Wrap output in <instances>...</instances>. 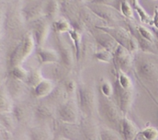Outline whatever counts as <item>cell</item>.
<instances>
[{"label":"cell","mask_w":158,"mask_h":140,"mask_svg":"<svg viewBox=\"0 0 158 140\" xmlns=\"http://www.w3.org/2000/svg\"><path fill=\"white\" fill-rule=\"evenodd\" d=\"M135 30L140 35V38H137V41L144 40L148 42H154V35L149 29L142 26V25H137L135 27Z\"/></svg>","instance_id":"obj_29"},{"label":"cell","mask_w":158,"mask_h":140,"mask_svg":"<svg viewBox=\"0 0 158 140\" xmlns=\"http://www.w3.org/2000/svg\"><path fill=\"white\" fill-rule=\"evenodd\" d=\"M44 2L32 1L24 3L21 8V12L25 22L32 23L44 16Z\"/></svg>","instance_id":"obj_9"},{"label":"cell","mask_w":158,"mask_h":140,"mask_svg":"<svg viewBox=\"0 0 158 140\" xmlns=\"http://www.w3.org/2000/svg\"><path fill=\"white\" fill-rule=\"evenodd\" d=\"M28 137L29 140H52L54 138L50 129L43 125L30 128Z\"/></svg>","instance_id":"obj_20"},{"label":"cell","mask_w":158,"mask_h":140,"mask_svg":"<svg viewBox=\"0 0 158 140\" xmlns=\"http://www.w3.org/2000/svg\"><path fill=\"white\" fill-rule=\"evenodd\" d=\"M120 12L122 15L127 19H134V9L131 4V2L123 1L120 3Z\"/></svg>","instance_id":"obj_34"},{"label":"cell","mask_w":158,"mask_h":140,"mask_svg":"<svg viewBox=\"0 0 158 140\" xmlns=\"http://www.w3.org/2000/svg\"><path fill=\"white\" fill-rule=\"evenodd\" d=\"M35 46L36 44L32 34L31 32L25 34L12 49L9 57V64L12 69L15 66H22V63L24 62L32 53Z\"/></svg>","instance_id":"obj_2"},{"label":"cell","mask_w":158,"mask_h":140,"mask_svg":"<svg viewBox=\"0 0 158 140\" xmlns=\"http://www.w3.org/2000/svg\"><path fill=\"white\" fill-rule=\"evenodd\" d=\"M52 27L55 32V34L58 35H62L66 32L68 33L73 29V26H71L70 23L64 18H60L53 22L52 23Z\"/></svg>","instance_id":"obj_26"},{"label":"cell","mask_w":158,"mask_h":140,"mask_svg":"<svg viewBox=\"0 0 158 140\" xmlns=\"http://www.w3.org/2000/svg\"><path fill=\"white\" fill-rule=\"evenodd\" d=\"M54 108L49 103H40L33 109L34 115L40 120L49 119L55 115L54 113H56V109Z\"/></svg>","instance_id":"obj_22"},{"label":"cell","mask_w":158,"mask_h":140,"mask_svg":"<svg viewBox=\"0 0 158 140\" xmlns=\"http://www.w3.org/2000/svg\"><path fill=\"white\" fill-rule=\"evenodd\" d=\"M16 9H10L6 14L5 18V26L6 32L9 33L14 34L19 32L22 29L23 23H26L24 18L22 14L21 9L20 11H16Z\"/></svg>","instance_id":"obj_13"},{"label":"cell","mask_w":158,"mask_h":140,"mask_svg":"<svg viewBox=\"0 0 158 140\" xmlns=\"http://www.w3.org/2000/svg\"><path fill=\"white\" fill-rule=\"evenodd\" d=\"M134 65L137 75L143 81L150 83L158 82V64L150 53L139 54L134 59Z\"/></svg>","instance_id":"obj_1"},{"label":"cell","mask_w":158,"mask_h":140,"mask_svg":"<svg viewBox=\"0 0 158 140\" xmlns=\"http://www.w3.org/2000/svg\"><path fill=\"white\" fill-rule=\"evenodd\" d=\"M114 87L111 83L106 80L103 81L100 86V91L102 92V95L106 98H110L114 93Z\"/></svg>","instance_id":"obj_36"},{"label":"cell","mask_w":158,"mask_h":140,"mask_svg":"<svg viewBox=\"0 0 158 140\" xmlns=\"http://www.w3.org/2000/svg\"><path fill=\"white\" fill-rule=\"evenodd\" d=\"M44 79L42 74L41 69H35L29 72V75L26 81V84L29 87L34 88Z\"/></svg>","instance_id":"obj_28"},{"label":"cell","mask_w":158,"mask_h":140,"mask_svg":"<svg viewBox=\"0 0 158 140\" xmlns=\"http://www.w3.org/2000/svg\"><path fill=\"white\" fill-rule=\"evenodd\" d=\"M69 68L60 63H53L43 66L41 72L43 78L55 83H61L67 78Z\"/></svg>","instance_id":"obj_8"},{"label":"cell","mask_w":158,"mask_h":140,"mask_svg":"<svg viewBox=\"0 0 158 140\" xmlns=\"http://www.w3.org/2000/svg\"><path fill=\"white\" fill-rule=\"evenodd\" d=\"M56 85L52 81L44 78L33 89L35 97L38 98H46L52 93Z\"/></svg>","instance_id":"obj_21"},{"label":"cell","mask_w":158,"mask_h":140,"mask_svg":"<svg viewBox=\"0 0 158 140\" xmlns=\"http://www.w3.org/2000/svg\"><path fill=\"white\" fill-rule=\"evenodd\" d=\"M29 71L25 69L22 66H18L12 68V71H11V75H12V78L26 82L28 75H29Z\"/></svg>","instance_id":"obj_32"},{"label":"cell","mask_w":158,"mask_h":140,"mask_svg":"<svg viewBox=\"0 0 158 140\" xmlns=\"http://www.w3.org/2000/svg\"><path fill=\"white\" fill-rule=\"evenodd\" d=\"M31 26L32 29L30 32L33 35L36 47H43V46L44 45L50 30L49 21L43 16L31 23Z\"/></svg>","instance_id":"obj_10"},{"label":"cell","mask_w":158,"mask_h":140,"mask_svg":"<svg viewBox=\"0 0 158 140\" xmlns=\"http://www.w3.org/2000/svg\"><path fill=\"white\" fill-rule=\"evenodd\" d=\"M115 91L117 94L118 106L124 115H127L131 107L134 100V88L125 89L120 87L117 83L115 85Z\"/></svg>","instance_id":"obj_15"},{"label":"cell","mask_w":158,"mask_h":140,"mask_svg":"<svg viewBox=\"0 0 158 140\" xmlns=\"http://www.w3.org/2000/svg\"><path fill=\"white\" fill-rule=\"evenodd\" d=\"M151 25L154 26L155 28L158 29V9H155L154 12V16L152 18V22H151Z\"/></svg>","instance_id":"obj_37"},{"label":"cell","mask_w":158,"mask_h":140,"mask_svg":"<svg viewBox=\"0 0 158 140\" xmlns=\"http://www.w3.org/2000/svg\"><path fill=\"white\" fill-rule=\"evenodd\" d=\"M86 6L106 23H116L124 19L122 17V14L109 5L100 3L99 2H90V3L86 4Z\"/></svg>","instance_id":"obj_7"},{"label":"cell","mask_w":158,"mask_h":140,"mask_svg":"<svg viewBox=\"0 0 158 140\" xmlns=\"http://www.w3.org/2000/svg\"><path fill=\"white\" fill-rule=\"evenodd\" d=\"M59 2H60L49 1L45 5L44 17L52 23L56 21L60 12V3Z\"/></svg>","instance_id":"obj_25"},{"label":"cell","mask_w":158,"mask_h":140,"mask_svg":"<svg viewBox=\"0 0 158 140\" xmlns=\"http://www.w3.org/2000/svg\"><path fill=\"white\" fill-rule=\"evenodd\" d=\"M156 103H157V106H158V103L157 102H156Z\"/></svg>","instance_id":"obj_39"},{"label":"cell","mask_w":158,"mask_h":140,"mask_svg":"<svg viewBox=\"0 0 158 140\" xmlns=\"http://www.w3.org/2000/svg\"><path fill=\"white\" fill-rule=\"evenodd\" d=\"M80 109L78 103L73 98L65 102L56 109V115L61 122L67 124H77L80 121Z\"/></svg>","instance_id":"obj_6"},{"label":"cell","mask_w":158,"mask_h":140,"mask_svg":"<svg viewBox=\"0 0 158 140\" xmlns=\"http://www.w3.org/2000/svg\"><path fill=\"white\" fill-rule=\"evenodd\" d=\"M94 58L98 61L102 62L105 63H110L114 60V54L112 52H109L106 49H101V50L97 51L94 53Z\"/></svg>","instance_id":"obj_33"},{"label":"cell","mask_w":158,"mask_h":140,"mask_svg":"<svg viewBox=\"0 0 158 140\" xmlns=\"http://www.w3.org/2000/svg\"><path fill=\"white\" fill-rule=\"evenodd\" d=\"M69 36L70 39L72 40L73 45V49L75 51V56L76 60L79 62L80 60V56H81V50L82 46H83V38H82L81 32L77 30V29L73 28L69 32Z\"/></svg>","instance_id":"obj_24"},{"label":"cell","mask_w":158,"mask_h":140,"mask_svg":"<svg viewBox=\"0 0 158 140\" xmlns=\"http://www.w3.org/2000/svg\"><path fill=\"white\" fill-rule=\"evenodd\" d=\"M113 37L119 46H123L131 53H134L139 48V43L135 35L128 29L121 26H103L97 27Z\"/></svg>","instance_id":"obj_3"},{"label":"cell","mask_w":158,"mask_h":140,"mask_svg":"<svg viewBox=\"0 0 158 140\" xmlns=\"http://www.w3.org/2000/svg\"><path fill=\"white\" fill-rule=\"evenodd\" d=\"M5 87L12 99H20L23 98L28 92V86L26 82L15 79L12 77L8 78Z\"/></svg>","instance_id":"obj_17"},{"label":"cell","mask_w":158,"mask_h":140,"mask_svg":"<svg viewBox=\"0 0 158 140\" xmlns=\"http://www.w3.org/2000/svg\"><path fill=\"white\" fill-rule=\"evenodd\" d=\"M77 103L82 116L92 117L96 108V94L94 88L86 83L77 86Z\"/></svg>","instance_id":"obj_4"},{"label":"cell","mask_w":158,"mask_h":140,"mask_svg":"<svg viewBox=\"0 0 158 140\" xmlns=\"http://www.w3.org/2000/svg\"><path fill=\"white\" fill-rule=\"evenodd\" d=\"M117 77L116 83H117L120 87L125 89H133L134 88L132 79L128 76L127 74L121 72V71H117Z\"/></svg>","instance_id":"obj_31"},{"label":"cell","mask_w":158,"mask_h":140,"mask_svg":"<svg viewBox=\"0 0 158 140\" xmlns=\"http://www.w3.org/2000/svg\"><path fill=\"white\" fill-rule=\"evenodd\" d=\"M134 59L132 53L123 48L119 46L114 53V62L117 71L127 73L134 65Z\"/></svg>","instance_id":"obj_11"},{"label":"cell","mask_w":158,"mask_h":140,"mask_svg":"<svg viewBox=\"0 0 158 140\" xmlns=\"http://www.w3.org/2000/svg\"><path fill=\"white\" fill-rule=\"evenodd\" d=\"M80 126L84 140H100V128L92 117L82 116Z\"/></svg>","instance_id":"obj_14"},{"label":"cell","mask_w":158,"mask_h":140,"mask_svg":"<svg viewBox=\"0 0 158 140\" xmlns=\"http://www.w3.org/2000/svg\"><path fill=\"white\" fill-rule=\"evenodd\" d=\"M131 4L134 10L137 12V15H138L139 18H140V22L144 24H151L152 22V18L149 15V14L145 11V9L142 7L141 5L140 4L138 1L134 0V1H131Z\"/></svg>","instance_id":"obj_27"},{"label":"cell","mask_w":158,"mask_h":140,"mask_svg":"<svg viewBox=\"0 0 158 140\" xmlns=\"http://www.w3.org/2000/svg\"><path fill=\"white\" fill-rule=\"evenodd\" d=\"M122 138L123 140H136L140 132L137 125L125 115L120 126Z\"/></svg>","instance_id":"obj_19"},{"label":"cell","mask_w":158,"mask_h":140,"mask_svg":"<svg viewBox=\"0 0 158 140\" xmlns=\"http://www.w3.org/2000/svg\"><path fill=\"white\" fill-rule=\"evenodd\" d=\"M100 140H123V138L112 129L103 126L100 128Z\"/></svg>","instance_id":"obj_30"},{"label":"cell","mask_w":158,"mask_h":140,"mask_svg":"<svg viewBox=\"0 0 158 140\" xmlns=\"http://www.w3.org/2000/svg\"><path fill=\"white\" fill-rule=\"evenodd\" d=\"M14 103L12 98L8 93L5 86H2L1 96H0V108L2 114L12 113L14 109Z\"/></svg>","instance_id":"obj_23"},{"label":"cell","mask_w":158,"mask_h":140,"mask_svg":"<svg viewBox=\"0 0 158 140\" xmlns=\"http://www.w3.org/2000/svg\"><path fill=\"white\" fill-rule=\"evenodd\" d=\"M36 55L39 62L42 66L48 64L60 63V57L57 52L44 47H37Z\"/></svg>","instance_id":"obj_18"},{"label":"cell","mask_w":158,"mask_h":140,"mask_svg":"<svg viewBox=\"0 0 158 140\" xmlns=\"http://www.w3.org/2000/svg\"><path fill=\"white\" fill-rule=\"evenodd\" d=\"M56 40L58 48L57 52L60 57V62L69 69L73 66L74 57L76 58L75 51L70 47L69 43L64 38H63V36H61V35L56 34Z\"/></svg>","instance_id":"obj_12"},{"label":"cell","mask_w":158,"mask_h":140,"mask_svg":"<svg viewBox=\"0 0 158 140\" xmlns=\"http://www.w3.org/2000/svg\"><path fill=\"white\" fill-rule=\"evenodd\" d=\"M93 36L99 45L103 47V49L108 50L113 54L119 46L118 43L115 41L114 38L104 31L100 29H94L91 30Z\"/></svg>","instance_id":"obj_16"},{"label":"cell","mask_w":158,"mask_h":140,"mask_svg":"<svg viewBox=\"0 0 158 140\" xmlns=\"http://www.w3.org/2000/svg\"><path fill=\"white\" fill-rule=\"evenodd\" d=\"M52 140H69V139H66V138H63V137L60 136V135H57V136L55 137Z\"/></svg>","instance_id":"obj_38"},{"label":"cell","mask_w":158,"mask_h":140,"mask_svg":"<svg viewBox=\"0 0 158 140\" xmlns=\"http://www.w3.org/2000/svg\"><path fill=\"white\" fill-rule=\"evenodd\" d=\"M99 109L103 118H106L110 123L121 126V122L125 115H123L118 105L111 100L110 98L102 96L100 98Z\"/></svg>","instance_id":"obj_5"},{"label":"cell","mask_w":158,"mask_h":140,"mask_svg":"<svg viewBox=\"0 0 158 140\" xmlns=\"http://www.w3.org/2000/svg\"><path fill=\"white\" fill-rule=\"evenodd\" d=\"M140 135L145 140H156L158 138V129L152 126H148L140 132Z\"/></svg>","instance_id":"obj_35"}]
</instances>
